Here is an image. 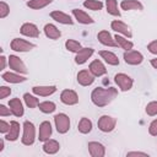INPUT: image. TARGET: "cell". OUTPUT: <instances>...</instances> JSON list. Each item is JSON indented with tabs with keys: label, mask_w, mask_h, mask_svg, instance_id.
Returning <instances> with one entry per match:
<instances>
[{
	"label": "cell",
	"mask_w": 157,
	"mask_h": 157,
	"mask_svg": "<svg viewBox=\"0 0 157 157\" xmlns=\"http://www.w3.org/2000/svg\"><path fill=\"white\" fill-rule=\"evenodd\" d=\"M117 94L118 91L114 87H109V88L97 87L91 93V101L97 107H105L117 97Z\"/></svg>",
	"instance_id": "1"
},
{
	"label": "cell",
	"mask_w": 157,
	"mask_h": 157,
	"mask_svg": "<svg viewBox=\"0 0 157 157\" xmlns=\"http://www.w3.org/2000/svg\"><path fill=\"white\" fill-rule=\"evenodd\" d=\"M36 140V128L33 125V123L26 120L23 123V134H22V144L26 145V146H31L33 145Z\"/></svg>",
	"instance_id": "2"
},
{
	"label": "cell",
	"mask_w": 157,
	"mask_h": 157,
	"mask_svg": "<svg viewBox=\"0 0 157 157\" xmlns=\"http://www.w3.org/2000/svg\"><path fill=\"white\" fill-rule=\"evenodd\" d=\"M54 123L56 131L59 134H66L70 129V118L65 113H59L54 117Z\"/></svg>",
	"instance_id": "3"
},
{
	"label": "cell",
	"mask_w": 157,
	"mask_h": 157,
	"mask_svg": "<svg viewBox=\"0 0 157 157\" xmlns=\"http://www.w3.org/2000/svg\"><path fill=\"white\" fill-rule=\"evenodd\" d=\"M10 47L12 50L15 52H20V53H25V52H29L32 50L36 45L26 39H22V38H13L10 43Z\"/></svg>",
	"instance_id": "4"
},
{
	"label": "cell",
	"mask_w": 157,
	"mask_h": 157,
	"mask_svg": "<svg viewBox=\"0 0 157 157\" xmlns=\"http://www.w3.org/2000/svg\"><path fill=\"white\" fill-rule=\"evenodd\" d=\"M98 129L103 132H110L114 130L115 125H117V119L110 117V115H102L98 119Z\"/></svg>",
	"instance_id": "5"
},
{
	"label": "cell",
	"mask_w": 157,
	"mask_h": 157,
	"mask_svg": "<svg viewBox=\"0 0 157 157\" xmlns=\"http://www.w3.org/2000/svg\"><path fill=\"white\" fill-rule=\"evenodd\" d=\"M114 81H115V83L118 85V87H119L121 91H124V92L131 90L132 83H134L132 78H131L129 75L123 74V72L117 74V75L114 76Z\"/></svg>",
	"instance_id": "6"
},
{
	"label": "cell",
	"mask_w": 157,
	"mask_h": 157,
	"mask_svg": "<svg viewBox=\"0 0 157 157\" xmlns=\"http://www.w3.org/2000/svg\"><path fill=\"white\" fill-rule=\"evenodd\" d=\"M144 60V55L136 50H125L124 61L129 65H140Z\"/></svg>",
	"instance_id": "7"
},
{
	"label": "cell",
	"mask_w": 157,
	"mask_h": 157,
	"mask_svg": "<svg viewBox=\"0 0 157 157\" xmlns=\"http://www.w3.org/2000/svg\"><path fill=\"white\" fill-rule=\"evenodd\" d=\"M110 27H112L113 31H115V32L119 33V34L125 36L126 38H131V37H132V33H131L129 26H128L126 23H124L123 21H120V20H114V21H112Z\"/></svg>",
	"instance_id": "8"
},
{
	"label": "cell",
	"mask_w": 157,
	"mask_h": 157,
	"mask_svg": "<svg viewBox=\"0 0 157 157\" xmlns=\"http://www.w3.org/2000/svg\"><path fill=\"white\" fill-rule=\"evenodd\" d=\"M9 66L10 69H12L15 72L18 74H27V67L25 65V63L16 55H10L9 56Z\"/></svg>",
	"instance_id": "9"
},
{
	"label": "cell",
	"mask_w": 157,
	"mask_h": 157,
	"mask_svg": "<svg viewBox=\"0 0 157 157\" xmlns=\"http://www.w3.org/2000/svg\"><path fill=\"white\" fill-rule=\"evenodd\" d=\"M60 101L66 105H74L78 103V96L74 90H64L60 94Z\"/></svg>",
	"instance_id": "10"
},
{
	"label": "cell",
	"mask_w": 157,
	"mask_h": 157,
	"mask_svg": "<svg viewBox=\"0 0 157 157\" xmlns=\"http://www.w3.org/2000/svg\"><path fill=\"white\" fill-rule=\"evenodd\" d=\"M20 32H21V34H23L26 37H29V38H37L39 36L38 27L34 23H31V22L23 23L21 26V28H20Z\"/></svg>",
	"instance_id": "11"
},
{
	"label": "cell",
	"mask_w": 157,
	"mask_h": 157,
	"mask_svg": "<svg viewBox=\"0 0 157 157\" xmlns=\"http://www.w3.org/2000/svg\"><path fill=\"white\" fill-rule=\"evenodd\" d=\"M93 53H94V50L92 49V48H81L77 53H76V56H75V63L77 64V65H82V64H85L92 55H93Z\"/></svg>",
	"instance_id": "12"
},
{
	"label": "cell",
	"mask_w": 157,
	"mask_h": 157,
	"mask_svg": "<svg viewBox=\"0 0 157 157\" xmlns=\"http://www.w3.org/2000/svg\"><path fill=\"white\" fill-rule=\"evenodd\" d=\"M87 147H88V152L92 157H103L105 155V148L101 142L91 141V142H88Z\"/></svg>",
	"instance_id": "13"
},
{
	"label": "cell",
	"mask_w": 157,
	"mask_h": 157,
	"mask_svg": "<svg viewBox=\"0 0 157 157\" xmlns=\"http://www.w3.org/2000/svg\"><path fill=\"white\" fill-rule=\"evenodd\" d=\"M88 70L93 74L94 77H99V76H103L107 74V69L104 66V64L101 61V60H93L90 66H88Z\"/></svg>",
	"instance_id": "14"
},
{
	"label": "cell",
	"mask_w": 157,
	"mask_h": 157,
	"mask_svg": "<svg viewBox=\"0 0 157 157\" xmlns=\"http://www.w3.org/2000/svg\"><path fill=\"white\" fill-rule=\"evenodd\" d=\"M94 81V76L90 70H81L77 74V82L81 86H90Z\"/></svg>",
	"instance_id": "15"
},
{
	"label": "cell",
	"mask_w": 157,
	"mask_h": 157,
	"mask_svg": "<svg viewBox=\"0 0 157 157\" xmlns=\"http://www.w3.org/2000/svg\"><path fill=\"white\" fill-rule=\"evenodd\" d=\"M97 38L99 40V43H102L103 45H107V47H118L115 39L112 37V34L108 32V31H101L98 32L97 34Z\"/></svg>",
	"instance_id": "16"
},
{
	"label": "cell",
	"mask_w": 157,
	"mask_h": 157,
	"mask_svg": "<svg viewBox=\"0 0 157 157\" xmlns=\"http://www.w3.org/2000/svg\"><path fill=\"white\" fill-rule=\"evenodd\" d=\"M32 92L36 96L48 97V96H50V94L56 92V86H33L32 87Z\"/></svg>",
	"instance_id": "17"
},
{
	"label": "cell",
	"mask_w": 157,
	"mask_h": 157,
	"mask_svg": "<svg viewBox=\"0 0 157 157\" xmlns=\"http://www.w3.org/2000/svg\"><path fill=\"white\" fill-rule=\"evenodd\" d=\"M50 17H52L53 20H55L56 22L63 23V25H72V23H74V21L71 20V17H70L67 13H65V12H63V11H59V10L52 11V12H50Z\"/></svg>",
	"instance_id": "18"
},
{
	"label": "cell",
	"mask_w": 157,
	"mask_h": 157,
	"mask_svg": "<svg viewBox=\"0 0 157 157\" xmlns=\"http://www.w3.org/2000/svg\"><path fill=\"white\" fill-rule=\"evenodd\" d=\"M72 15H74V17L77 20L78 23H82V25H91V23L94 22V20H92V17H91L88 13H86L85 11H82V10H80V9H74V10H72Z\"/></svg>",
	"instance_id": "19"
},
{
	"label": "cell",
	"mask_w": 157,
	"mask_h": 157,
	"mask_svg": "<svg viewBox=\"0 0 157 157\" xmlns=\"http://www.w3.org/2000/svg\"><path fill=\"white\" fill-rule=\"evenodd\" d=\"M9 107L12 112V114L15 117H22L23 113H25V109H23V105H22V102L20 101V98H12L9 101Z\"/></svg>",
	"instance_id": "20"
},
{
	"label": "cell",
	"mask_w": 157,
	"mask_h": 157,
	"mask_svg": "<svg viewBox=\"0 0 157 157\" xmlns=\"http://www.w3.org/2000/svg\"><path fill=\"white\" fill-rule=\"evenodd\" d=\"M1 78L6 82H10V83H21V82H25L27 80L25 76H21L18 72H11V71L4 72L1 75Z\"/></svg>",
	"instance_id": "21"
},
{
	"label": "cell",
	"mask_w": 157,
	"mask_h": 157,
	"mask_svg": "<svg viewBox=\"0 0 157 157\" xmlns=\"http://www.w3.org/2000/svg\"><path fill=\"white\" fill-rule=\"evenodd\" d=\"M52 136V125L49 121H43L39 125V134H38V139L39 141H47L49 140V137Z\"/></svg>",
	"instance_id": "22"
},
{
	"label": "cell",
	"mask_w": 157,
	"mask_h": 157,
	"mask_svg": "<svg viewBox=\"0 0 157 157\" xmlns=\"http://www.w3.org/2000/svg\"><path fill=\"white\" fill-rule=\"evenodd\" d=\"M44 33L49 39H59L61 36V32L58 29V27L53 23H47L44 26Z\"/></svg>",
	"instance_id": "23"
},
{
	"label": "cell",
	"mask_w": 157,
	"mask_h": 157,
	"mask_svg": "<svg viewBox=\"0 0 157 157\" xmlns=\"http://www.w3.org/2000/svg\"><path fill=\"white\" fill-rule=\"evenodd\" d=\"M10 123H11V128H10V131L5 134V139L9 141H16L20 135V124L16 120H12Z\"/></svg>",
	"instance_id": "24"
},
{
	"label": "cell",
	"mask_w": 157,
	"mask_h": 157,
	"mask_svg": "<svg viewBox=\"0 0 157 157\" xmlns=\"http://www.w3.org/2000/svg\"><path fill=\"white\" fill-rule=\"evenodd\" d=\"M99 55L102 56V59H104V61L108 64V65H119V59L118 56L113 53V52H109V50H101L99 52Z\"/></svg>",
	"instance_id": "25"
},
{
	"label": "cell",
	"mask_w": 157,
	"mask_h": 157,
	"mask_svg": "<svg viewBox=\"0 0 157 157\" xmlns=\"http://www.w3.org/2000/svg\"><path fill=\"white\" fill-rule=\"evenodd\" d=\"M59 148H60V145H59V142H58L56 140L49 139V140L44 141L43 151H44L45 153H48V155H54V153H56V152L59 151Z\"/></svg>",
	"instance_id": "26"
},
{
	"label": "cell",
	"mask_w": 157,
	"mask_h": 157,
	"mask_svg": "<svg viewBox=\"0 0 157 157\" xmlns=\"http://www.w3.org/2000/svg\"><path fill=\"white\" fill-rule=\"evenodd\" d=\"M120 7L123 10H125V11H129V10H142L144 5L137 0H123L120 2Z\"/></svg>",
	"instance_id": "27"
},
{
	"label": "cell",
	"mask_w": 157,
	"mask_h": 157,
	"mask_svg": "<svg viewBox=\"0 0 157 157\" xmlns=\"http://www.w3.org/2000/svg\"><path fill=\"white\" fill-rule=\"evenodd\" d=\"M114 39H115L117 44H118L121 49H124V50H131L132 47H134V43H132L131 40H129L128 38H125V37H123V36H120L119 33L115 34Z\"/></svg>",
	"instance_id": "28"
},
{
	"label": "cell",
	"mask_w": 157,
	"mask_h": 157,
	"mask_svg": "<svg viewBox=\"0 0 157 157\" xmlns=\"http://www.w3.org/2000/svg\"><path fill=\"white\" fill-rule=\"evenodd\" d=\"M77 129L81 134H88L91 132L92 130V121L88 119V118H81V120L78 121V125H77Z\"/></svg>",
	"instance_id": "29"
},
{
	"label": "cell",
	"mask_w": 157,
	"mask_h": 157,
	"mask_svg": "<svg viewBox=\"0 0 157 157\" xmlns=\"http://www.w3.org/2000/svg\"><path fill=\"white\" fill-rule=\"evenodd\" d=\"M38 108H39V110H40L42 113L50 114V113H53V112L56 109V105H55V103L52 102V101H44V102H40V103L38 104Z\"/></svg>",
	"instance_id": "30"
},
{
	"label": "cell",
	"mask_w": 157,
	"mask_h": 157,
	"mask_svg": "<svg viewBox=\"0 0 157 157\" xmlns=\"http://www.w3.org/2000/svg\"><path fill=\"white\" fill-rule=\"evenodd\" d=\"M52 4V0H29L27 1V6L33 10H39Z\"/></svg>",
	"instance_id": "31"
},
{
	"label": "cell",
	"mask_w": 157,
	"mask_h": 157,
	"mask_svg": "<svg viewBox=\"0 0 157 157\" xmlns=\"http://www.w3.org/2000/svg\"><path fill=\"white\" fill-rule=\"evenodd\" d=\"M105 7H107V11L108 13L113 15V16H120V11L118 10V4H117V0H107L105 1Z\"/></svg>",
	"instance_id": "32"
},
{
	"label": "cell",
	"mask_w": 157,
	"mask_h": 157,
	"mask_svg": "<svg viewBox=\"0 0 157 157\" xmlns=\"http://www.w3.org/2000/svg\"><path fill=\"white\" fill-rule=\"evenodd\" d=\"M83 6L87 7L88 10H93V11H99L103 9V2L99 0H86L83 2Z\"/></svg>",
	"instance_id": "33"
},
{
	"label": "cell",
	"mask_w": 157,
	"mask_h": 157,
	"mask_svg": "<svg viewBox=\"0 0 157 157\" xmlns=\"http://www.w3.org/2000/svg\"><path fill=\"white\" fill-rule=\"evenodd\" d=\"M23 101H25V103H26V105L28 108H36L39 104V99L37 97L29 94V93H25L23 94Z\"/></svg>",
	"instance_id": "34"
},
{
	"label": "cell",
	"mask_w": 157,
	"mask_h": 157,
	"mask_svg": "<svg viewBox=\"0 0 157 157\" xmlns=\"http://www.w3.org/2000/svg\"><path fill=\"white\" fill-rule=\"evenodd\" d=\"M65 48L69 50V52H72V53H77L82 47H81V43L75 40V39H67L65 42Z\"/></svg>",
	"instance_id": "35"
},
{
	"label": "cell",
	"mask_w": 157,
	"mask_h": 157,
	"mask_svg": "<svg viewBox=\"0 0 157 157\" xmlns=\"http://www.w3.org/2000/svg\"><path fill=\"white\" fill-rule=\"evenodd\" d=\"M146 113L150 117L157 115V101H153V102L147 103V105H146Z\"/></svg>",
	"instance_id": "36"
},
{
	"label": "cell",
	"mask_w": 157,
	"mask_h": 157,
	"mask_svg": "<svg viewBox=\"0 0 157 157\" xmlns=\"http://www.w3.org/2000/svg\"><path fill=\"white\" fill-rule=\"evenodd\" d=\"M9 13H10V6L5 1H1L0 2V18H5Z\"/></svg>",
	"instance_id": "37"
},
{
	"label": "cell",
	"mask_w": 157,
	"mask_h": 157,
	"mask_svg": "<svg viewBox=\"0 0 157 157\" xmlns=\"http://www.w3.org/2000/svg\"><path fill=\"white\" fill-rule=\"evenodd\" d=\"M11 123H7L5 120H0V132L1 134H7L10 131Z\"/></svg>",
	"instance_id": "38"
},
{
	"label": "cell",
	"mask_w": 157,
	"mask_h": 157,
	"mask_svg": "<svg viewBox=\"0 0 157 157\" xmlns=\"http://www.w3.org/2000/svg\"><path fill=\"white\" fill-rule=\"evenodd\" d=\"M10 94H11V88L10 87H6V86L0 87V99H4Z\"/></svg>",
	"instance_id": "39"
},
{
	"label": "cell",
	"mask_w": 157,
	"mask_h": 157,
	"mask_svg": "<svg viewBox=\"0 0 157 157\" xmlns=\"http://www.w3.org/2000/svg\"><path fill=\"white\" fill-rule=\"evenodd\" d=\"M148 132H150V135H152V136H157V119H155V120L150 124V126H148Z\"/></svg>",
	"instance_id": "40"
},
{
	"label": "cell",
	"mask_w": 157,
	"mask_h": 157,
	"mask_svg": "<svg viewBox=\"0 0 157 157\" xmlns=\"http://www.w3.org/2000/svg\"><path fill=\"white\" fill-rule=\"evenodd\" d=\"M10 114H12V112H11V109H10V107L7 108L6 105H4V104H0V117H7V115H10Z\"/></svg>",
	"instance_id": "41"
},
{
	"label": "cell",
	"mask_w": 157,
	"mask_h": 157,
	"mask_svg": "<svg viewBox=\"0 0 157 157\" xmlns=\"http://www.w3.org/2000/svg\"><path fill=\"white\" fill-rule=\"evenodd\" d=\"M147 49H148L150 53L157 55V39H156V40H152L151 43H148V44H147Z\"/></svg>",
	"instance_id": "42"
},
{
	"label": "cell",
	"mask_w": 157,
	"mask_h": 157,
	"mask_svg": "<svg viewBox=\"0 0 157 157\" xmlns=\"http://www.w3.org/2000/svg\"><path fill=\"white\" fill-rule=\"evenodd\" d=\"M128 157H132V156H142V157H147L148 155L145 153V152H137V151H131V152H128L126 153Z\"/></svg>",
	"instance_id": "43"
},
{
	"label": "cell",
	"mask_w": 157,
	"mask_h": 157,
	"mask_svg": "<svg viewBox=\"0 0 157 157\" xmlns=\"http://www.w3.org/2000/svg\"><path fill=\"white\" fill-rule=\"evenodd\" d=\"M6 66V56L5 55H1L0 56V70H4Z\"/></svg>",
	"instance_id": "44"
},
{
	"label": "cell",
	"mask_w": 157,
	"mask_h": 157,
	"mask_svg": "<svg viewBox=\"0 0 157 157\" xmlns=\"http://www.w3.org/2000/svg\"><path fill=\"white\" fill-rule=\"evenodd\" d=\"M151 65L155 67V69H157V58H155V59H151Z\"/></svg>",
	"instance_id": "45"
},
{
	"label": "cell",
	"mask_w": 157,
	"mask_h": 157,
	"mask_svg": "<svg viewBox=\"0 0 157 157\" xmlns=\"http://www.w3.org/2000/svg\"><path fill=\"white\" fill-rule=\"evenodd\" d=\"M4 147H5V146H4V140L1 139V140H0V152H2Z\"/></svg>",
	"instance_id": "46"
}]
</instances>
